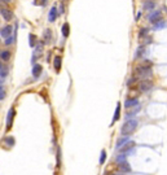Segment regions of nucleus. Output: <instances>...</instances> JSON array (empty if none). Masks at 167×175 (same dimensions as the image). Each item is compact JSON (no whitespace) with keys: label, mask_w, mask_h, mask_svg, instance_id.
<instances>
[{"label":"nucleus","mask_w":167,"mask_h":175,"mask_svg":"<svg viewBox=\"0 0 167 175\" xmlns=\"http://www.w3.org/2000/svg\"><path fill=\"white\" fill-rule=\"evenodd\" d=\"M126 143H128V138H127V136H126V138H124V136H123V138H120L119 140L117 141V149H120L124 144H126Z\"/></svg>","instance_id":"dca6fc26"},{"label":"nucleus","mask_w":167,"mask_h":175,"mask_svg":"<svg viewBox=\"0 0 167 175\" xmlns=\"http://www.w3.org/2000/svg\"><path fill=\"white\" fill-rule=\"evenodd\" d=\"M135 105H139V101H137L136 99L127 100V101L124 103V106H126V108H131V106H135Z\"/></svg>","instance_id":"f3484780"},{"label":"nucleus","mask_w":167,"mask_h":175,"mask_svg":"<svg viewBox=\"0 0 167 175\" xmlns=\"http://www.w3.org/2000/svg\"><path fill=\"white\" fill-rule=\"evenodd\" d=\"M5 97V91H4V88H3L1 86H0V100H3Z\"/></svg>","instance_id":"bb28decb"},{"label":"nucleus","mask_w":167,"mask_h":175,"mask_svg":"<svg viewBox=\"0 0 167 175\" xmlns=\"http://www.w3.org/2000/svg\"><path fill=\"white\" fill-rule=\"evenodd\" d=\"M135 75L136 78H148L152 75V67L150 66H145V65H140V66H137L136 69H135Z\"/></svg>","instance_id":"f03ea898"},{"label":"nucleus","mask_w":167,"mask_h":175,"mask_svg":"<svg viewBox=\"0 0 167 175\" xmlns=\"http://www.w3.org/2000/svg\"><path fill=\"white\" fill-rule=\"evenodd\" d=\"M0 13L3 14V18H4L5 21H11L12 17H13V13H12V11H9V9H6V8H4V9H0Z\"/></svg>","instance_id":"423d86ee"},{"label":"nucleus","mask_w":167,"mask_h":175,"mask_svg":"<svg viewBox=\"0 0 167 175\" xmlns=\"http://www.w3.org/2000/svg\"><path fill=\"white\" fill-rule=\"evenodd\" d=\"M51 34L52 31L49 29H47V30L44 31V39H45V43H51Z\"/></svg>","instance_id":"4be33fe9"},{"label":"nucleus","mask_w":167,"mask_h":175,"mask_svg":"<svg viewBox=\"0 0 167 175\" xmlns=\"http://www.w3.org/2000/svg\"><path fill=\"white\" fill-rule=\"evenodd\" d=\"M163 27H166V24L162 21V19H159L158 22H156L154 24V30H161V29Z\"/></svg>","instance_id":"aec40b11"},{"label":"nucleus","mask_w":167,"mask_h":175,"mask_svg":"<svg viewBox=\"0 0 167 175\" xmlns=\"http://www.w3.org/2000/svg\"><path fill=\"white\" fill-rule=\"evenodd\" d=\"M0 58H1L3 61H9L11 60V52L9 51H1L0 52Z\"/></svg>","instance_id":"f8f14e48"},{"label":"nucleus","mask_w":167,"mask_h":175,"mask_svg":"<svg viewBox=\"0 0 167 175\" xmlns=\"http://www.w3.org/2000/svg\"><path fill=\"white\" fill-rule=\"evenodd\" d=\"M13 40H14V37H8V38H6V40H5V44H6V45L12 44Z\"/></svg>","instance_id":"a878e982"},{"label":"nucleus","mask_w":167,"mask_h":175,"mask_svg":"<svg viewBox=\"0 0 167 175\" xmlns=\"http://www.w3.org/2000/svg\"><path fill=\"white\" fill-rule=\"evenodd\" d=\"M29 44H30V47H35L37 45V37L34 34H30V37H29Z\"/></svg>","instance_id":"6ab92c4d"},{"label":"nucleus","mask_w":167,"mask_h":175,"mask_svg":"<svg viewBox=\"0 0 167 175\" xmlns=\"http://www.w3.org/2000/svg\"><path fill=\"white\" fill-rule=\"evenodd\" d=\"M106 160V152L105 151H101V157H100V165H102Z\"/></svg>","instance_id":"393cba45"},{"label":"nucleus","mask_w":167,"mask_h":175,"mask_svg":"<svg viewBox=\"0 0 167 175\" xmlns=\"http://www.w3.org/2000/svg\"><path fill=\"white\" fill-rule=\"evenodd\" d=\"M42 70H43V67H42V65H34V67H32V75L35 78L39 77L42 74Z\"/></svg>","instance_id":"1a4fd4ad"},{"label":"nucleus","mask_w":167,"mask_h":175,"mask_svg":"<svg viewBox=\"0 0 167 175\" xmlns=\"http://www.w3.org/2000/svg\"><path fill=\"white\" fill-rule=\"evenodd\" d=\"M119 169L122 171H124V173H130L131 171V167H130V165L127 164L126 161H123V162H120V165H119Z\"/></svg>","instance_id":"2eb2a0df"},{"label":"nucleus","mask_w":167,"mask_h":175,"mask_svg":"<svg viewBox=\"0 0 167 175\" xmlns=\"http://www.w3.org/2000/svg\"><path fill=\"white\" fill-rule=\"evenodd\" d=\"M14 138H12V136H6V138H4V140H3V145H5V147L8 148H12L13 145H14Z\"/></svg>","instance_id":"0eeeda50"},{"label":"nucleus","mask_w":167,"mask_h":175,"mask_svg":"<svg viewBox=\"0 0 167 175\" xmlns=\"http://www.w3.org/2000/svg\"><path fill=\"white\" fill-rule=\"evenodd\" d=\"M139 88H140L141 92H148V91H150L153 88V83L150 82V80L145 79V80H143V82L139 84Z\"/></svg>","instance_id":"7ed1b4c3"},{"label":"nucleus","mask_w":167,"mask_h":175,"mask_svg":"<svg viewBox=\"0 0 167 175\" xmlns=\"http://www.w3.org/2000/svg\"><path fill=\"white\" fill-rule=\"evenodd\" d=\"M133 145H135V143H132V141H128V143H126V144H124V147H122V148H120V151H122V152H126V151H128V149L133 148Z\"/></svg>","instance_id":"412c9836"},{"label":"nucleus","mask_w":167,"mask_h":175,"mask_svg":"<svg viewBox=\"0 0 167 175\" xmlns=\"http://www.w3.org/2000/svg\"><path fill=\"white\" fill-rule=\"evenodd\" d=\"M136 127H137V121L136 119H130V121H127L122 126V128H120V134H122L123 136H128L130 134H132V132L135 131Z\"/></svg>","instance_id":"f257e3e1"},{"label":"nucleus","mask_w":167,"mask_h":175,"mask_svg":"<svg viewBox=\"0 0 167 175\" xmlns=\"http://www.w3.org/2000/svg\"><path fill=\"white\" fill-rule=\"evenodd\" d=\"M56 17H57V9L54 8V6H52V9L49 11V16H48V21L49 22H53Z\"/></svg>","instance_id":"9d476101"},{"label":"nucleus","mask_w":167,"mask_h":175,"mask_svg":"<svg viewBox=\"0 0 167 175\" xmlns=\"http://www.w3.org/2000/svg\"><path fill=\"white\" fill-rule=\"evenodd\" d=\"M144 51H145V47H144V45H140V47L137 48V51H136L135 57H140V56H141V55L144 53Z\"/></svg>","instance_id":"b1692460"},{"label":"nucleus","mask_w":167,"mask_h":175,"mask_svg":"<svg viewBox=\"0 0 167 175\" xmlns=\"http://www.w3.org/2000/svg\"><path fill=\"white\" fill-rule=\"evenodd\" d=\"M156 6V4L153 1H146L145 4H144V9H146V11H149V9H153Z\"/></svg>","instance_id":"5701e85b"},{"label":"nucleus","mask_w":167,"mask_h":175,"mask_svg":"<svg viewBox=\"0 0 167 175\" xmlns=\"http://www.w3.org/2000/svg\"><path fill=\"white\" fill-rule=\"evenodd\" d=\"M159 19H161V12H153L152 14L149 16V21L153 22V24H156V22H158Z\"/></svg>","instance_id":"6e6552de"},{"label":"nucleus","mask_w":167,"mask_h":175,"mask_svg":"<svg viewBox=\"0 0 167 175\" xmlns=\"http://www.w3.org/2000/svg\"><path fill=\"white\" fill-rule=\"evenodd\" d=\"M13 117H14V109H11L8 112V118H6V130H11L12 123H13Z\"/></svg>","instance_id":"39448f33"},{"label":"nucleus","mask_w":167,"mask_h":175,"mask_svg":"<svg viewBox=\"0 0 167 175\" xmlns=\"http://www.w3.org/2000/svg\"><path fill=\"white\" fill-rule=\"evenodd\" d=\"M62 35H64L65 38L69 37V34H70V26H69V24H64L62 25Z\"/></svg>","instance_id":"4468645a"},{"label":"nucleus","mask_w":167,"mask_h":175,"mask_svg":"<svg viewBox=\"0 0 167 175\" xmlns=\"http://www.w3.org/2000/svg\"><path fill=\"white\" fill-rule=\"evenodd\" d=\"M12 31H13L12 26H11V25H6V26H4V27L1 29V30H0V34H1V37L8 38V37H11Z\"/></svg>","instance_id":"20e7f679"},{"label":"nucleus","mask_w":167,"mask_h":175,"mask_svg":"<svg viewBox=\"0 0 167 175\" xmlns=\"http://www.w3.org/2000/svg\"><path fill=\"white\" fill-rule=\"evenodd\" d=\"M8 71H9V69H8V66L6 65H4V64H1L0 62V77H6L8 75Z\"/></svg>","instance_id":"9b49d317"},{"label":"nucleus","mask_w":167,"mask_h":175,"mask_svg":"<svg viewBox=\"0 0 167 175\" xmlns=\"http://www.w3.org/2000/svg\"><path fill=\"white\" fill-rule=\"evenodd\" d=\"M0 9H4V1H0Z\"/></svg>","instance_id":"cd10ccee"},{"label":"nucleus","mask_w":167,"mask_h":175,"mask_svg":"<svg viewBox=\"0 0 167 175\" xmlns=\"http://www.w3.org/2000/svg\"><path fill=\"white\" fill-rule=\"evenodd\" d=\"M119 117H120V104L118 103L117 109H115V114H114V117H113V123L115 122V121H118V119H119Z\"/></svg>","instance_id":"a211bd4d"},{"label":"nucleus","mask_w":167,"mask_h":175,"mask_svg":"<svg viewBox=\"0 0 167 175\" xmlns=\"http://www.w3.org/2000/svg\"><path fill=\"white\" fill-rule=\"evenodd\" d=\"M53 65H54L56 71H60V69H61V56H56V57H54Z\"/></svg>","instance_id":"ddd939ff"}]
</instances>
